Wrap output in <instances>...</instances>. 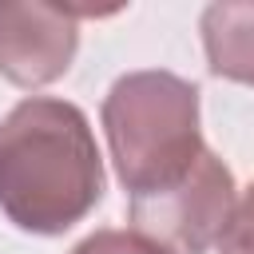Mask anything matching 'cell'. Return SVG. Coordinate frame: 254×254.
Returning a JSON list of instances; mask_svg holds the SVG:
<instances>
[{
  "label": "cell",
  "instance_id": "cell-1",
  "mask_svg": "<svg viewBox=\"0 0 254 254\" xmlns=\"http://www.w3.org/2000/svg\"><path fill=\"white\" fill-rule=\"evenodd\" d=\"M103 198V155L87 115L52 95L0 119V210L28 234H64Z\"/></svg>",
  "mask_w": 254,
  "mask_h": 254
},
{
  "label": "cell",
  "instance_id": "cell-7",
  "mask_svg": "<svg viewBox=\"0 0 254 254\" xmlns=\"http://www.w3.org/2000/svg\"><path fill=\"white\" fill-rule=\"evenodd\" d=\"M71 254H171V250L155 246L151 238H143L135 230H95Z\"/></svg>",
  "mask_w": 254,
  "mask_h": 254
},
{
  "label": "cell",
  "instance_id": "cell-3",
  "mask_svg": "<svg viewBox=\"0 0 254 254\" xmlns=\"http://www.w3.org/2000/svg\"><path fill=\"white\" fill-rule=\"evenodd\" d=\"M234 175L206 147L198 163L171 187L135 194L127 202L131 230L171 254H206L234 210Z\"/></svg>",
  "mask_w": 254,
  "mask_h": 254
},
{
  "label": "cell",
  "instance_id": "cell-2",
  "mask_svg": "<svg viewBox=\"0 0 254 254\" xmlns=\"http://www.w3.org/2000/svg\"><path fill=\"white\" fill-rule=\"evenodd\" d=\"M103 131L127 198L179 183L206 151L198 87L175 71H127L103 95Z\"/></svg>",
  "mask_w": 254,
  "mask_h": 254
},
{
  "label": "cell",
  "instance_id": "cell-6",
  "mask_svg": "<svg viewBox=\"0 0 254 254\" xmlns=\"http://www.w3.org/2000/svg\"><path fill=\"white\" fill-rule=\"evenodd\" d=\"M218 254H254V183L242 190V198L230 210V222L218 234Z\"/></svg>",
  "mask_w": 254,
  "mask_h": 254
},
{
  "label": "cell",
  "instance_id": "cell-5",
  "mask_svg": "<svg viewBox=\"0 0 254 254\" xmlns=\"http://www.w3.org/2000/svg\"><path fill=\"white\" fill-rule=\"evenodd\" d=\"M202 48L214 75L254 87V4H210L202 12Z\"/></svg>",
  "mask_w": 254,
  "mask_h": 254
},
{
  "label": "cell",
  "instance_id": "cell-4",
  "mask_svg": "<svg viewBox=\"0 0 254 254\" xmlns=\"http://www.w3.org/2000/svg\"><path fill=\"white\" fill-rule=\"evenodd\" d=\"M79 48L75 8L40 0H0V75L16 87L60 79Z\"/></svg>",
  "mask_w": 254,
  "mask_h": 254
}]
</instances>
